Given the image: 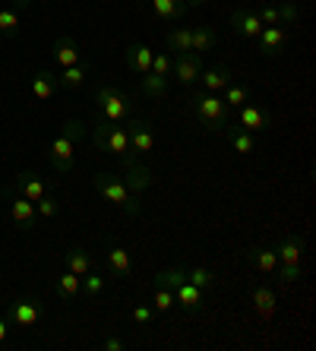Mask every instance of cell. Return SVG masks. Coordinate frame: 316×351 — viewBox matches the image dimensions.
I'll list each match as a JSON object with an SVG mask.
<instances>
[{"instance_id": "cb8c5ba5", "label": "cell", "mask_w": 316, "mask_h": 351, "mask_svg": "<svg viewBox=\"0 0 316 351\" xmlns=\"http://www.w3.org/2000/svg\"><path fill=\"white\" fill-rule=\"evenodd\" d=\"M64 263H66V269L76 272V276H86L89 269H95V256L86 247H70L64 254Z\"/></svg>"}, {"instance_id": "f1b7e54d", "label": "cell", "mask_w": 316, "mask_h": 351, "mask_svg": "<svg viewBox=\"0 0 316 351\" xmlns=\"http://www.w3.org/2000/svg\"><path fill=\"white\" fill-rule=\"evenodd\" d=\"M190 41H193L196 54H206V51L215 48V41H219V29H215V25H196L193 32H190Z\"/></svg>"}, {"instance_id": "ba28073f", "label": "cell", "mask_w": 316, "mask_h": 351, "mask_svg": "<svg viewBox=\"0 0 316 351\" xmlns=\"http://www.w3.org/2000/svg\"><path fill=\"white\" fill-rule=\"evenodd\" d=\"M73 139L64 136V133H57L54 139H51V146H48V162L51 168H54L57 174H70L73 171V165H76V156H73Z\"/></svg>"}, {"instance_id": "3957f363", "label": "cell", "mask_w": 316, "mask_h": 351, "mask_svg": "<svg viewBox=\"0 0 316 351\" xmlns=\"http://www.w3.org/2000/svg\"><path fill=\"white\" fill-rule=\"evenodd\" d=\"M92 190H95L98 196H105L111 206L123 209L127 215H139V213H143V206H139V196H133L130 190H127V184H123L121 174H114V171H98L95 178H92Z\"/></svg>"}, {"instance_id": "5b68a950", "label": "cell", "mask_w": 316, "mask_h": 351, "mask_svg": "<svg viewBox=\"0 0 316 351\" xmlns=\"http://www.w3.org/2000/svg\"><path fill=\"white\" fill-rule=\"evenodd\" d=\"M10 317V323L19 329H35L41 323V304L38 298H16L13 304H7V311H3Z\"/></svg>"}, {"instance_id": "d590c367", "label": "cell", "mask_w": 316, "mask_h": 351, "mask_svg": "<svg viewBox=\"0 0 316 351\" xmlns=\"http://www.w3.org/2000/svg\"><path fill=\"white\" fill-rule=\"evenodd\" d=\"M272 276H278V282L282 285H294V282H300V263H278V269L272 272Z\"/></svg>"}, {"instance_id": "f35d334b", "label": "cell", "mask_w": 316, "mask_h": 351, "mask_svg": "<svg viewBox=\"0 0 316 351\" xmlns=\"http://www.w3.org/2000/svg\"><path fill=\"white\" fill-rule=\"evenodd\" d=\"M35 213H38V219H54V215L60 213V203H57L51 193H45L38 203H35Z\"/></svg>"}, {"instance_id": "44dd1931", "label": "cell", "mask_w": 316, "mask_h": 351, "mask_svg": "<svg viewBox=\"0 0 316 351\" xmlns=\"http://www.w3.org/2000/svg\"><path fill=\"white\" fill-rule=\"evenodd\" d=\"M174 301H178L186 313H196L199 307H203V288H196L193 282H186L184 278V282L174 288Z\"/></svg>"}, {"instance_id": "2e32d148", "label": "cell", "mask_w": 316, "mask_h": 351, "mask_svg": "<svg viewBox=\"0 0 316 351\" xmlns=\"http://www.w3.org/2000/svg\"><path fill=\"white\" fill-rule=\"evenodd\" d=\"M54 291H57V298L64 304H73V301H80V291H82V276H76V272H60V276L54 278Z\"/></svg>"}, {"instance_id": "4fadbf2b", "label": "cell", "mask_w": 316, "mask_h": 351, "mask_svg": "<svg viewBox=\"0 0 316 351\" xmlns=\"http://www.w3.org/2000/svg\"><path fill=\"white\" fill-rule=\"evenodd\" d=\"M250 304H253V311L260 313V319H266V323L276 317V311H278V298H276V291H272L269 282H260V285L253 288Z\"/></svg>"}, {"instance_id": "6da1fadb", "label": "cell", "mask_w": 316, "mask_h": 351, "mask_svg": "<svg viewBox=\"0 0 316 351\" xmlns=\"http://www.w3.org/2000/svg\"><path fill=\"white\" fill-rule=\"evenodd\" d=\"M190 108H193L196 121H199V127H203L206 133H225V127L231 123V117H228L231 108L225 105V98H221L219 92L196 89L193 95H190Z\"/></svg>"}, {"instance_id": "ee69618b", "label": "cell", "mask_w": 316, "mask_h": 351, "mask_svg": "<svg viewBox=\"0 0 316 351\" xmlns=\"http://www.w3.org/2000/svg\"><path fill=\"white\" fill-rule=\"evenodd\" d=\"M256 16H260L263 25H278V7H272V3H263V7L256 10Z\"/></svg>"}, {"instance_id": "9a60e30c", "label": "cell", "mask_w": 316, "mask_h": 351, "mask_svg": "<svg viewBox=\"0 0 316 351\" xmlns=\"http://www.w3.org/2000/svg\"><path fill=\"white\" fill-rule=\"evenodd\" d=\"M237 123H241L247 133H263V130L272 127L269 114L263 111V108H256V105H241L237 108Z\"/></svg>"}, {"instance_id": "c3c4849f", "label": "cell", "mask_w": 316, "mask_h": 351, "mask_svg": "<svg viewBox=\"0 0 316 351\" xmlns=\"http://www.w3.org/2000/svg\"><path fill=\"white\" fill-rule=\"evenodd\" d=\"M29 7H32V0H13V10H19V13L29 10Z\"/></svg>"}, {"instance_id": "7a4b0ae2", "label": "cell", "mask_w": 316, "mask_h": 351, "mask_svg": "<svg viewBox=\"0 0 316 351\" xmlns=\"http://www.w3.org/2000/svg\"><path fill=\"white\" fill-rule=\"evenodd\" d=\"M92 127H95V133H92V143H95V149L108 152V156H117L121 162H133L130 136H127V127H123V123H108L101 114H95Z\"/></svg>"}, {"instance_id": "5bb4252c", "label": "cell", "mask_w": 316, "mask_h": 351, "mask_svg": "<svg viewBox=\"0 0 316 351\" xmlns=\"http://www.w3.org/2000/svg\"><path fill=\"white\" fill-rule=\"evenodd\" d=\"M10 219L16 221L19 228H25V231H32L35 225H38V213H35V203L32 199H25V196H13L10 199Z\"/></svg>"}, {"instance_id": "b9f144b4", "label": "cell", "mask_w": 316, "mask_h": 351, "mask_svg": "<svg viewBox=\"0 0 316 351\" xmlns=\"http://www.w3.org/2000/svg\"><path fill=\"white\" fill-rule=\"evenodd\" d=\"M133 323H136V326H149V323H155V307H146V304L133 307Z\"/></svg>"}, {"instance_id": "8fae6325", "label": "cell", "mask_w": 316, "mask_h": 351, "mask_svg": "<svg viewBox=\"0 0 316 351\" xmlns=\"http://www.w3.org/2000/svg\"><path fill=\"white\" fill-rule=\"evenodd\" d=\"M231 32L247 41L256 38V35L263 32V23H260V16H256V10H234V13H231Z\"/></svg>"}, {"instance_id": "277c9868", "label": "cell", "mask_w": 316, "mask_h": 351, "mask_svg": "<svg viewBox=\"0 0 316 351\" xmlns=\"http://www.w3.org/2000/svg\"><path fill=\"white\" fill-rule=\"evenodd\" d=\"M95 108L108 123H123L130 114H136V98L130 92L114 89V86H101L95 89Z\"/></svg>"}, {"instance_id": "7dc6e473", "label": "cell", "mask_w": 316, "mask_h": 351, "mask_svg": "<svg viewBox=\"0 0 316 351\" xmlns=\"http://www.w3.org/2000/svg\"><path fill=\"white\" fill-rule=\"evenodd\" d=\"M180 3H184L186 10H203L206 3H209V0H180Z\"/></svg>"}, {"instance_id": "8992f818", "label": "cell", "mask_w": 316, "mask_h": 351, "mask_svg": "<svg viewBox=\"0 0 316 351\" xmlns=\"http://www.w3.org/2000/svg\"><path fill=\"white\" fill-rule=\"evenodd\" d=\"M123 127H127V136H130V149L133 152H152L155 149V127L152 121H146V117L139 114H130L127 121H123Z\"/></svg>"}, {"instance_id": "ac0fdd59", "label": "cell", "mask_w": 316, "mask_h": 351, "mask_svg": "<svg viewBox=\"0 0 316 351\" xmlns=\"http://www.w3.org/2000/svg\"><path fill=\"white\" fill-rule=\"evenodd\" d=\"M247 263H250L256 272H263V276H272V272L278 269L276 247H250V250H247Z\"/></svg>"}, {"instance_id": "484cf974", "label": "cell", "mask_w": 316, "mask_h": 351, "mask_svg": "<svg viewBox=\"0 0 316 351\" xmlns=\"http://www.w3.org/2000/svg\"><path fill=\"white\" fill-rule=\"evenodd\" d=\"M221 136H225L228 143H231V149H234V152H241V156H250L253 149H256V143H253V133H247L243 127H231V123H228Z\"/></svg>"}, {"instance_id": "1f68e13d", "label": "cell", "mask_w": 316, "mask_h": 351, "mask_svg": "<svg viewBox=\"0 0 316 351\" xmlns=\"http://www.w3.org/2000/svg\"><path fill=\"white\" fill-rule=\"evenodd\" d=\"M139 92L146 98H165L168 95V76H155V73H143Z\"/></svg>"}, {"instance_id": "ffe728a7", "label": "cell", "mask_w": 316, "mask_h": 351, "mask_svg": "<svg viewBox=\"0 0 316 351\" xmlns=\"http://www.w3.org/2000/svg\"><path fill=\"white\" fill-rule=\"evenodd\" d=\"M89 76H92V60H80L73 66H64V73L57 76V86L60 89H80Z\"/></svg>"}, {"instance_id": "7402d4cb", "label": "cell", "mask_w": 316, "mask_h": 351, "mask_svg": "<svg viewBox=\"0 0 316 351\" xmlns=\"http://www.w3.org/2000/svg\"><path fill=\"white\" fill-rule=\"evenodd\" d=\"M228 82H231V70L225 64H215L209 70L203 66V73H199V89H206V92H221Z\"/></svg>"}, {"instance_id": "60d3db41", "label": "cell", "mask_w": 316, "mask_h": 351, "mask_svg": "<svg viewBox=\"0 0 316 351\" xmlns=\"http://www.w3.org/2000/svg\"><path fill=\"white\" fill-rule=\"evenodd\" d=\"M174 291H168V288H155V294H152V307L155 311H171L174 307Z\"/></svg>"}, {"instance_id": "603a6c76", "label": "cell", "mask_w": 316, "mask_h": 351, "mask_svg": "<svg viewBox=\"0 0 316 351\" xmlns=\"http://www.w3.org/2000/svg\"><path fill=\"white\" fill-rule=\"evenodd\" d=\"M51 54H54V60H57L60 66L80 64V45H76V38H70V35H60V38L54 41Z\"/></svg>"}, {"instance_id": "e575fe53", "label": "cell", "mask_w": 316, "mask_h": 351, "mask_svg": "<svg viewBox=\"0 0 316 351\" xmlns=\"http://www.w3.org/2000/svg\"><path fill=\"white\" fill-rule=\"evenodd\" d=\"M225 105L228 108H241V105H247V101H250V89H247V86H241V82H228L225 86Z\"/></svg>"}, {"instance_id": "bcb514c9", "label": "cell", "mask_w": 316, "mask_h": 351, "mask_svg": "<svg viewBox=\"0 0 316 351\" xmlns=\"http://www.w3.org/2000/svg\"><path fill=\"white\" fill-rule=\"evenodd\" d=\"M10 326H13V323H10V317H7V313H0V345L7 342V335H10Z\"/></svg>"}, {"instance_id": "4dcf8cb0", "label": "cell", "mask_w": 316, "mask_h": 351, "mask_svg": "<svg viewBox=\"0 0 316 351\" xmlns=\"http://www.w3.org/2000/svg\"><path fill=\"white\" fill-rule=\"evenodd\" d=\"M105 288H108V278L101 276V272L89 269L86 276H82V291H80V298H86V301H95L98 294H105Z\"/></svg>"}, {"instance_id": "9c48e42d", "label": "cell", "mask_w": 316, "mask_h": 351, "mask_svg": "<svg viewBox=\"0 0 316 351\" xmlns=\"http://www.w3.org/2000/svg\"><path fill=\"white\" fill-rule=\"evenodd\" d=\"M123 168H127V171H123V184H127V190H130L133 196H143L155 184V171L149 165L133 158V162H123Z\"/></svg>"}, {"instance_id": "8d00e7d4", "label": "cell", "mask_w": 316, "mask_h": 351, "mask_svg": "<svg viewBox=\"0 0 316 351\" xmlns=\"http://www.w3.org/2000/svg\"><path fill=\"white\" fill-rule=\"evenodd\" d=\"M297 16H300L297 0H282L278 3V25H297Z\"/></svg>"}, {"instance_id": "836d02e7", "label": "cell", "mask_w": 316, "mask_h": 351, "mask_svg": "<svg viewBox=\"0 0 316 351\" xmlns=\"http://www.w3.org/2000/svg\"><path fill=\"white\" fill-rule=\"evenodd\" d=\"M186 278V269L184 266H174V269H162V272H155V278H152V285L155 288H168V291H174V288L180 285Z\"/></svg>"}, {"instance_id": "83f0119b", "label": "cell", "mask_w": 316, "mask_h": 351, "mask_svg": "<svg viewBox=\"0 0 316 351\" xmlns=\"http://www.w3.org/2000/svg\"><path fill=\"white\" fill-rule=\"evenodd\" d=\"M190 25H178V29H168L165 32V48L180 54V51H193V41H190Z\"/></svg>"}, {"instance_id": "7c38bea8", "label": "cell", "mask_w": 316, "mask_h": 351, "mask_svg": "<svg viewBox=\"0 0 316 351\" xmlns=\"http://www.w3.org/2000/svg\"><path fill=\"white\" fill-rule=\"evenodd\" d=\"M152 58H155V51L149 48V45H143V41H133V45L123 48V64L130 66L133 73H139V76L152 70Z\"/></svg>"}, {"instance_id": "681fc988", "label": "cell", "mask_w": 316, "mask_h": 351, "mask_svg": "<svg viewBox=\"0 0 316 351\" xmlns=\"http://www.w3.org/2000/svg\"><path fill=\"white\" fill-rule=\"evenodd\" d=\"M0 199H3V190H0Z\"/></svg>"}, {"instance_id": "ab89813d", "label": "cell", "mask_w": 316, "mask_h": 351, "mask_svg": "<svg viewBox=\"0 0 316 351\" xmlns=\"http://www.w3.org/2000/svg\"><path fill=\"white\" fill-rule=\"evenodd\" d=\"M60 133H64V136H70V139H73V143H80V139L86 136V133H89V130H86V123H82L80 117H70V121H66L64 127H60Z\"/></svg>"}, {"instance_id": "30bf717a", "label": "cell", "mask_w": 316, "mask_h": 351, "mask_svg": "<svg viewBox=\"0 0 316 351\" xmlns=\"http://www.w3.org/2000/svg\"><path fill=\"white\" fill-rule=\"evenodd\" d=\"M253 45L263 58H276L288 45V32H284V25H263V32L253 38Z\"/></svg>"}, {"instance_id": "d6986e66", "label": "cell", "mask_w": 316, "mask_h": 351, "mask_svg": "<svg viewBox=\"0 0 316 351\" xmlns=\"http://www.w3.org/2000/svg\"><path fill=\"white\" fill-rule=\"evenodd\" d=\"M105 260H108V266H111V276L114 278H130L133 263H130V254H127L121 244H108Z\"/></svg>"}, {"instance_id": "74e56055", "label": "cell", "mask_w": 316, "mask_h": 351, "mask_svg": "<svg viewBox=\"0 0 316 351\" xmlns=\"http://www.w3.org/2000/svg\"><path fill=\"white\" fill-rule=\"evenodd\" d=\"M186 282H193L196 288H212L215 285V276H212L209 269H203V266H193V269H186Z\"/></svg>"}, {"instance_id": "7bdbcfd3", "label": "cell", "mask_w": 316, "mask_h": 351, "mask_svg": "<svg viewBox=\"0 0 316 351\" xmlns=\"http://www.w3.org/2000/svg\"><path fill=\"white\" fill-rule=\"evenodd\" d=\"M149 73L171 76V54H155V58H152V70H149Z\"/></svg>"}, {"instance_id": "f546056e", "label": "cell", "mask_w": 316, "mask_h": 351, "mask_svg": "<svg viewBox=\"0 0 316 351\" xmlns=\"http://www.w3.org/2000/svg\"><path fill=\"white\" fill-rule=\"evenodd\" d=\"M155 10V16L162 19V23H178V19H184L186 7L180 3V0H149Z\"/></svg>"}, {"instance_id": "d4e9b609", "label": "cell", "mask_w": 316, "mask_h": 351, "mask_svg": "<svg viewBox=\"0 0 316 351\" xmlns=\"http://www.w3.org/2000/svg\"><path fill=\"white\" fill-rule=\"evenodd\" d=\"M304 250H307L304 237L288 234L282 244L276 247V256H278V263H300V260H304Z\"/></svg>"}, {"instance_id": "52a82bcc", "label": "cell", "mask_w": 316, "mask_h": 351, "mask_svg": "<svg viewBox=\"0 0 316 351\" xmlns=\"http://www.w3.org/2000/svg\"><path fill=\"white\" fill-rule=\"evenodd\" d=\"M171 70H174V80H178L180 86H193V82H199V73H203V54L180 51V54H174V60H171Z\"/></svg>"}, {"instance_id": "e0dca14e", "label": "cell", "mask_w": 316, "mask_h": 351, "mask_svg": "<svg viewBox=\"0 0 316 351\" xmlns=\"http://www.w3.org/2000/svg\"><path fill=\"white\" fill-rule=\"evenodd\" d=\"M16 193L25 196V199H32V203H38L41 196L48 193V184H45L35 171H19L16 174Z\"/></svg>"}, {"instance_id": "4316f807", "label": "cell", "mask_w": 316, "mask_h": 351, "mask_svg": "<svg viewBox=\"0 0 316 351\" xmlns=\"http://www.w3.org/2000/svg\"><path fill=\"white\" fill-rule=\"evenodd\" d=\"M57 89H60V86H57V73H51V70H38V73L32 76V95L38 98V101H48Z\"/></svg>"}, {"instance_id": "f6af8a7d", "label": "cell", "mask_w": 316, "mask_h": 351, "mask_svg": "<svg viewBox=\"0 0 316 351\" xmlns=\"http://www.w3.org/2000/svg\"><path fill=\"white\" fill-rule=\"evenodd\" d=\"M101 348H105V351H123V339H121V335H108Z\"/></svg>"}, {"instance_id": "d6a6232c", "label": "cell", "mask_w": 316, "mask_h": 351, "mask_svg": "<svg viewBox=\"0 0 316 351\" xmlns=\"http://www.w3.org/2000/svg\"><path fill=\"white\" fill-rule=\"evenodd\" d=\"M19 32H23V25H19V10H13V7L0 10V35L10 41H16Z\"/></svg>"}]
</instances>
